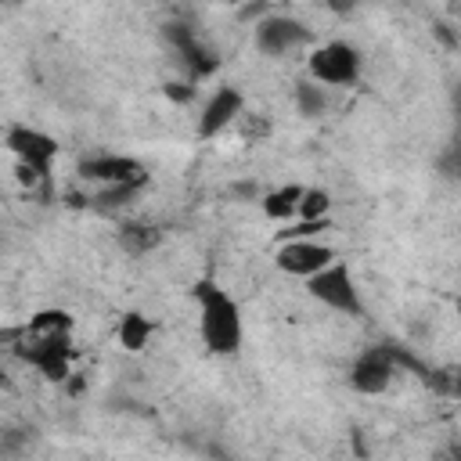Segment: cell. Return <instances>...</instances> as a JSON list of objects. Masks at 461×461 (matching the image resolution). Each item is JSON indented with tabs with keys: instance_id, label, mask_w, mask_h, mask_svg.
Masks as SVG:
<instances>
[{
	"instance_id": "obj_1",
	"label": "cell",
	"mask_w": 461,
	"mask_h": 461,
	"mask_svg": "<svg viewBox=\"0 0 461 461\" xmlns=\"http://www.w3.org/2000/svg\"><path fill=\"white\" fill-rule=\"evenodd\" d=\"M191 299L198 306V335L209 353L216 357H234L245 339V321L238 299L220 288L212 277H198L191 285Z\"/></svg>"
},
{
	"instance_id": "obj_2",
	"label": "cell",
	"mask_w": 461,
	"mask_h": 461,
	"mask_svg": "<svg viewBox=\"0 0 461 461\" xmlns=\"http://www.w3.org/2000/svg\"><path fill=\"white\" fill-rule=\"evenodd\" d=\"M360 68H364V54L346 43V40H328V43H317L306 58V72L317 86H353L360 79Z\"/></svg>"
},
{
	"instance_id": "obj_3",
	"label": "cell",
	"mask_w": 461,
	"mask_h": 461,
	"mask_svg": "<svg viewBox=\"0 0 461 461\" xmlns=\"http://www.w3.org/2000/svg\"><path fill=\"white\" fill-rule=\"evenodd\" d=\"M306 292L321 306H328L335 313H346V317H360L364 313V299H360L357 277H353V270L342 259H335L331 267H324L313 277H306Z\"/></svg>"
},
{
	"instance_id": "obj_4",
	"label": "cell",
	"mask_w": 461,
	"mask_h": 461,
	"mask_svg": "<svg viewBox=\"0 0 461 461\" xmlns=\"http://www.w3.org/2000/svg\"><path fill=\"white\" fill-rule=\"evenodd\" d=\"M4 148L14 155V166H25V169H32L40 180L50 184L54 162H58V155H61V148H58V140H54L50 133H43V130H36V126H25V122H14V126H7V133H4Z\"/></svg>"
},
{
	"instance_id": "obj_5",
	"label": "cell",
	"mask_w": 461,
	"mask_h": 461,
	"mask_svg": "<svg viewBox=\"0 0 461 461\" xmlns=\"http://www.w3.org/2000/svg\"><path fill=\"white\" fill-rule=\"evenodd\" d=\"M14 357L25 360L29 367H36L47 382H65V378L72 375L76 346H72V335H58V339L22 335L18 346H14Z\"/></svg>"
},
{
	"instance_id": "obj_6",
	"label": "cell",
	"mask_w": 461,
	"mask_h": 461,
	"mask_svg": "<svg viewBox=\"0 0 461 461\" xmlns=\"http://www.w3.org/2000/svg\"><path fill=\"white\" fill-rule=\"evenodd\" d=\"M335 259H339V256H335V249H331V245H324V241H317V238L281 241V245L274 249V267H277L281 274H288V277H299V281L313 277L317 270L331 267Z\"/></svg>"
},
{
	"instance_id": "obj_7",
	"label": "cell",
	"mask_w": 461,
	"mask_h": 461,
	"mask_svg": "<svg viewBox=\"0 0 461 461\" xmlns=\"http://www.w3.org/2000/svg\"><path fill=\"white\" fill-rule=\"evenodd\" d=\"M252 29H256V47H259L263 54H270V58L292 54L295 47H306V43L313 40V32H310L306 22H299V18H292V14H277V11H270V14H267L263 22H256Z\"/></svg>"
},
{
	"instance_id": "obj_8",
	"label": "cell",
	"mask_w": 461,
	"mask_h": 461,
	"mask_svg": "<svg viewBox=\"0 0 461 461\" xmlns=\"http://www.w3.org/2000/svg\"><path fill=\"white\" fill-rule=\"evenodd\" d=\"M79 180L86 184H97L101 191L104 187H115V184H133V180H148V169L144 162L130 158V155H115V151H101V155H86L79 162Z\"/></svg>"
},
{
	"instance_id": "obj_9",
	"label": "cell",
	"mask_w": 461,
	"mask_h": 461,
	"mask_svg": "<svg viewBox=\"0 0 461 461\" xmlns=\"http://www.w3.org/2000/svg\"><path fill=\"white\" fill-rule=\"evenodd\" d=\"M245 115V94L238 86H216L205 104H202V115H198V137L202 140H212L227 130H234V122Z\"/></svg>"
},
{
	"instance_id": "obj_10",
	"label": "cell",
	"mask_w": 461,
	"mask_h": 461,
	"mask_svg": "<svg viewBox=\"0 0 461 461\" xmlns=\"http://www.w3.org/2000/svg\"><path fill=\"white\" fill-rule=\"evenodd\" d=\"M393 375H396V357L389 349H364L353 367H349V389L360 393V396H382L389 385H393Z\"/></svg>"
},
{
	"instance_id": "obj_11",
	"label": "cell",
	"mask_w": 461,
	"mask_h": 461,
	"mask_svg": "<svg viewBox=\"0 0 461 461\" xmlns=\"http://www.w3.org/2000/svg\"><path fill=\"white\" fill-rule=\"evenodd\" d=\"M169 40H173V47L184 54V61H187V72H191V83L194 79H205L212 68H216V54L191 32V29H184V25H169V32H166Z\"/></svg>"
},
{
	"instance_id": "obj_12",
	"label": "cell",
	"mask_w": 461,
	"mask_h": 461,
	"mask_svg": "<svg viewBox=\"0 0 461 461\" xmlns=\"http://www.w3.org/2000/svg\"><path fill=\"white\" fill-rule=\"evenodd\" d=\"M115 241L126 256H148L162 245V227L158 223H148V220H126L119 223L115 230Z\"/></svg>"
},
{
	"instance_id": "obj_13",
	"label": "cell",
	"mask_w": 461,
	"mask_h": 461,
	"mask_svg": "<svg viewBox=\"0 0 461 461\" xmlns=\"http://www.w3.org/2000/svg\"><path fill=\"white\" fill-rule=\"evenodd\" d=\"M22 328H25V335H36V339H58V335H72L76 317L68 310H61V306H43Z\"/></svg>"
},
{
	"instance_id": "obj_14",
	"label": "cell",
	"mask_w": 461,
	"mask_h": 461,
	"mask_svg": "<svg viewBox=\"0 0 461 461\" xmlns=\"http://www.w3.org/2000/svg\"><path fill=\"white\" fill-rule=\"evenodd\" d=\"M299 198H303V187L299 184H281V187H274V191H267L259 198V209L274 223H292L295 220V209H299Z\"/></svg>"
},
{
	"instance_id": "obj_15",
	"label": "cell",
	"mask_w": 461,
	"mask_h": 461,
	"mask_svg": "<svg viewBox=\"0 0 461 461\" xmlns=\"http://www.w3.org/2000/svg\"><path fill=\"white\" fill-rule=\"evenodd\" d=\"M151 331H155V324H151V317H144L140 310H126V313L119 317V324H115V339H119V346H122L126 353H140V349L151 342Z\"/></svg>"
},
{
	"instance_id": "obj_16",
	"label": "cell",
	"mask_w": 461,
	"mask_h": 461,
	"mask_svg": "<svg viewBox=\"0 0 461 461\" xmlns=\"http://www.w3.org/2000/svg\"><path fill=\"white\" fill-rule=\"evenodd\" d=\"M295 108H299V115H306V119H317V115L328 108L324 86H317L313 79H299V83H295Z\"/></svg>"
},
{
	"instance_id": "obj_17",
	"label": "cell",
	"mask_w": 461,
	"mask_h": 461,
	"mask_svg": "<svg viewBox=\"0 0 461 461\" xmlns=\"http://www.w3.org/2000/svg\"><path fill=\"white\" fill-rule=\"evenodd\" d=\"M148 187V180H133V184H115V187H104V191H97L90 202L97 205V209H119V205H130L140 191Z\"/></svg>"
},
{
	"instance_id": "obj_18",
	"label": "cell",
	"mask_w": 461,
	"mask_h": 461,
	"mask_svg": "<svg viewBox=\"0 0 461 461\" xmlns=\"http://www.w3.org/2000/svg\"><path fill=\"white\" fill-rule=\"evenodd\" d=\"M328 212H331V194L324 187H303L295 220H328Z\"/></svg>"
},
{
	"instance_id": "obj_19",
	"label": "cell",
	"mask_w": 461,
	"mask_h": 461,
	"mask_svg": "<svg viewBox=\"0 0 461 461\" xmlns=\"http://www.w3.org/2000/svg\"><path fill=\"white\" fill-rule=\"evenodd\" d=\"M331 227V220H292V223H281V230L274 234V245L281 241H303V238H317Z\"/></svg>"
},
{
	"instance_id": "obj_20",
	"label": "cell",
	"mask_w": 461,
	"mask_h": 461,
	"mask_svg": "<svg viewBox=\"0 0 461 461\" xmlns=\"http://www.w3.org/2000/svg\"><path fill=\"white\" fill-rule=\"evenodd\" d=\"M234 126L241 130V137H245L249 144H252V140H263V137L270 133V119H267V115H252V112H245Z\"/></svg>"
},
{
	"instance_id": "obj_21",
	"label": "cell",
	"mask_w": 461,
	"mask_h": 461,
	"mask_svg": "<svg viewBox=\"0 0 461 461\" xmlns=\"http://www.w3.org/2000/svg\"><path fill=\"white\" fill-rule=\"evenodd\" d=\"M162 94H166L169 101H180V104H184V101L194 97V83H191V79H187V83H166Z\"/></svg>"
},
{
	"instance_id": "obj_22",
	"label": "cell",
	"mask_w": 461,
	"mask_h": 461,
	"mask_svg": "<svg viewBox=\"0 0 461 461\" xmlns=\"http://www.w3.org/2000/svg\"><path fill=\"white\" fill-rule=\"evenodd\" d=\"M11 382H7V375H4V367H0V389H7Z\"/></svg>"
}]
</instances>
